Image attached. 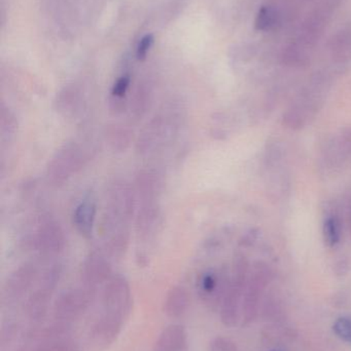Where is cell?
<instances>
[{
	"mask_svg": "<svg viewBox=\"0 0 351 351\" xmlns=\"http://www.w3.org/2000/svg\"><path fill=\"white\" fill-rule=\"evenodd\" d=\"M19 123L16 114L8 106H1L0 112V135L2 143H8L14 139L18 132Z\"/></svg>",
	"mask_w": 351,
	"mask_h": 351,
	"instance_id": "obj_25",
	"label": "cell"
},
{
	"mask_svg": "<svg viewBox=\"0 0 351 351\" xmlns=\"http://www.w3.org/2000/svg\"><path fill=\"white\" fill-rule=\"evenodd\" d=\"M88 160V149L82 144L76 141L64 144L47 164V181L55 187L64 185L84 168Z\"/></svg>",
	"mask_w": 351,
	"mask_h": 351,
	"instance_id": "obj_4",
	"label": "cell"
},
{
	"mask_svg": "<svg viewBox=\"0 0 351 351\" xmlns=\"http://www.w3.org/2000/svg\"><path fill=\"white\" fill-rule=\"evenodd\" d=\"M333 331L342 341L351 344V317H339L334 323Z\"/></svg>",
	"mask_w": 351,
	"mask_h": 351,
	"instance_id": "obj_28",
	"label": "cell"
},
{
	"mask_svg": "<svg viewBox=\"0 0 351 351\" xmlns=\"http://www.w3.org/2000/svg\"><path fill=\"white\" fill-rule=\"evenodd\" d=\"M191 304L189 291L183 286H174L167 293L164 303V311L167 317L179 319L183 317Z\"/></svg>",
	"mask_w": 351,
	"mask_h": 351,
	"instance_id": "obj_22",
	"label": "cell"
},
{
	"mask_svg": "<svg viewBox=\"0 0 351 351\" xmlns=\"http://www.w3.org/2000/svg\"><path fill=\"white\" fill-rule=\"evenodd\" d=\"M154 35L152 33L144 35L140 39L139 43L137 45V49H136V58H137L138 61L142 62L146 59L148 51H150L152 45H154Z\"/></svg>",
	"mask_w": 351,
	"mask_h": 351,
	"instance_id": "obj_29",
	"label": "cell"
},
{
	"mask_svg": "<svg viewBox=\"0 0 351 351\" xmlns=\"http://www.w3.org/2000/svg\"><path fill=\"white\" fill-rule=\"evenodd\" d=\"M185 119V107L177 101L163 105L144 125L136 141V152L148 156L160 152L177 137Z\"/></svg>",
	"mask_w": 351,
	"mask_h": 351,
	"instance_id": "obj_2",
	"label": "cell"
},
{
	"mask_svg": "<svg viewBox=\"0 0 351 351\" xmlns=\"http://www.w3.org/2000/svg\"><path fill=\"white\" fill-rule=\"evenodd\" d=\"M188 346V333L181 325L165 328L155 342L152 351H183Z\"/></svg>",
	"mask_w": 351,
	"mask_h": 351,
	"instance_id": "obj_20",
	"label": "cell"
},
{
	"mask_svg": "<svg viewBox=\"0 0 351 351\" xmlns=\"http://www.w3.org/2000/svg\"><path fill=\"white\" fill-rule=\"evenodd\" d=\"M324 239L329 247H335L341 239V225L335 216L329 217L324 224Z\"/></svg>",
	"mask_w": 351,
	"mask_h": 351,
	"instance_id": "obj_26",
	"label": "cell"
},
{
	"mask_svg": "<svg viewBox=\"0 0 351 351\" xmlns=\"http://www.w3.org/2000/svg\"><path fill=\"white\" fill-rule=\"evenodd\" d=\"M165 186L164 174L154 168L142 169L135 178L136 197L141 202H159Z\"/></svg>",
	"mask_w": 351,
	"mask_h": 351,
	"instance_id": "obj_16",
	"label": "cell"
},
{
	"mask_svg": "<svg viewBox=\"0 0 351 351\" xmlns=\"http://www.w3.org/2000/svg\"><path fill=\"white\" fill-rule=\"evenodd\" d=\"M229 280L225 282L216 270H206L198 278L197 291L200 299L212 308L220 306Z\"/></svg>",
	"mask_w": 351,
	"mask_h": 351,
	"instance_id": "obj_17",
	"label": "cell"
},
{
	"mask_svg": "<svg viewBox=\"0 0 351 351\" xmlns=\"http://www.w3.org/2000/svg\"><path fill=\"white\" fill-rule=\"evenodd\" d=\"M163 218L159 202H141L136 213V235L138 245L144 249L154 245L161 229Z\"/></svg>",
	"mask_w": 351,
	"mask_h": 351,
	"instance_id": "obj_11",
	"label": "cell"
},
{
	"mask_svg": "<svg viewBox=\"0 0 351 351\" xmlns=\"http://www.w3.org/2000/svg\"><path fill=\"white\" fill-rule=\"evenodd\" d=\"M339 6V0H321L301 21L282 49V63L288 67H302L310 61L319 41Z\"/></svg>",
	"mask_w": 351,
	"mask_h": 351,
	"instance_id": "obj_1",
	"label": "cell"
},
{
	"mask_svg": "<svg viewBox=\"0 0 351 351\" xmlns=\"http://www.w3.org/2000/svg\"><path fill=\"white\" fill-rule=\"evenodd\" d=\"M271 351H276V350H271Z\"/></svg>",
	"mask_w": 351,
	"mask_h": 351,
	"instance_id": "obj_32",
	"label": "cell"
},
{
	"mask_svg": "<svg viewBox=\"0 0 351 351\" xmlns=\"http://www.w3.org/2000/svg\"><path fill=\"white\" fill-rule=\"evenodd\" d=\"M126 319L103 311L89 335V348L93 351L107 350L117 341Z\"/></svg>",
	"mask_w": 351,
	"mask_h": 351,
	"instance_id": "obj_12",
	"label": "cell"
},
{
	"mask_svg": "<svg viewBox=\"0 0 351 351\" xmlns=\"http://www.w3.org/2000/svg\"><path fill=\"white\" fill-rule=\"evenodd\" d=\"M95 291L84 286L61 293L53 306V315L57 323L69 325L80 319L90 307Z\"/></svg>",
	"mask_w": 351,
	"mask_h": 351,
	"instance_id": "obj_7",
	"label": "cell"
},
{
	"mask_svg": "<svg viewBox=\"0 0 351 351\" xmlns=\"http://www.w3.org/2000/svg\"><path fill=\"white\" fill-rule=\"evenodd\" d=\"M271 280V272L265 264L259 263L251 270L243 294L241 307L242 325L253 323L260 313L262 299Z\"/></svg>",
	"mask_w": 351,
	"mask_h": 351,
	"instance_id": "obj_6",
	"label": "cell"
},
{
	"mask_svg": "<svg viewBox=\"0 0 351 351\" xmlns=\"http://www.w3.org/2000/svg\"><path fill=\"white\" fill-rule=\"evenodd\" d=\"M210 351H238V348L232 340L218 336L210 343Z\"/></svg>",
	"mask_w": 351,
	"mask_h": 351,
	"instance_id": "obj_30",
	"label": "cell"
},
{
	"mask_svg": "<svg viewBox=\"0 0 351 351\" xmlns=\"http://www.w3.org/2000/svg\"><path fill=\"white\" fill-rule=\"evenodd\" d=\"M288 21V16L282 6L275 0H270L258 10L255 27L259 32H274L282 28Z\"/></svg>",
	"mask_w": 351,
	"mask_h": 351,
	"instance_id": "obj_19",
	"label": "cell"
},
{
	"mask_svg": "<svg viewBox=\"0 0 351 351\" xmlns=\"http://www.w3.org/2000/svg\"><path fill=\"white\" fill-rule=\"evenodd\" d=\"M103 311L127 319L133 305L131 287L125 276H111L104 285L102 293Z\"/></svg>",
	"mask_w": 351,
	"mask_h": 351,
	"instance_id": "obj_10",
	"label": "cell"
},
{
	"mask_svg": "<svg viewBox=\"0 0 351 351\" xmlns=\"http://www.w3.org/2000/svg\"><path fill=\"white\" fill-rule=\"evenodd\" d=\"M330 84L331 75L329 72H317L284 113V123L292 129L305 127L319 112L326 95L329 92Z\"/></svg>",
	"mask_w": 351,
	"mask_h": 351,
	"instance_id": "obj_3",
	"label": "cell"
},
{
	"mask_svg": "<svg viewBox=\"0 0 351 351\" xmlns=\"http://www.w3.org/2000/svg\"><path fill=\"white\" fill-rule=\"evenodd\" d=\"M340 149L346 160H351V128L344 129L337 138Z\"/></svg>",
	"mask_w": 351,
	"mask_h": 351,
	"instance_id": "obj_31",
	"label": "cell"
},
{
	"mask_svg": "<svg viewBox=\"0 0 351 351\" xmlns=\"http://www.w3.org/2000/svg\"><path fill=\"white\" fill-rule=\"evenodd\" d=\"M326 53L334 71L341 72L351 65V23L336 31L327 43Z\"/></svg>",
	"mask_w": 351,
	"mask_h": 351,
	"instance_id": "obj_15",
	"label": "cell"
},
{
	"mask_svg": "<svg viewBox=\"0 0 351 351\" xmlns=\"http://www.w3.org/2000/svg\"><path fill=\"white\" fill-rule=\"evenodd\" d=\"M135 190L125 179L113 180L105 192L103 216L115 220L131 223L136 208Z\"/></svg>",
	"mask_w": 351,
	"mask_h": 351,
	"instance_id": "obj_5",
	"label": "cell"
},
{
	"mask_svg": "<svg viewBox=\"0 0 351 351\" xmlns=\"http://www.w3.org/2000/svg\"><path fill=\"white\" fill-rule=\"evenodd\" d=\"M97 218V202L93 194H88L76 206L72 222L76 231L84 239H90L94 232Z\"/></svg>",
	"mask_w": 351,
	"mask_h": 351,
	"instance_id": "obj_18",
	"label": "cell"
},
{
	"mask_svg": "<svg viewBox=\"0 0 351 351\" xmlns=\"http://www.w3.org/2000/svg\"><path fill=\"white\" fill-rule=\"evenodd\" d=\"M132 137L133 133L127 125L115 123L107 128V144L115 152H125L131 144Z\"/></svg>",
	"mask_w": 351,
	"mask_h": 351,
	"instance_id": "obj_24",
	"label": "cell"
},
{
	"mask_svg": "<svg viewBox=\"0 0 351 351\" xmlns=\"http://www.w3.org/2000/svg\"><path fill=\"white\" fill-rule=\"evenodd\" d=\"M152 90L148 84H141L132 97L128 107V112L133 121H139L150 110L152 104Z\"/></svg>",
	"mask_w": 351,
	"mask_h": 351,
	"instance_id": "obj_23",
	"label": "cell"
},
{
	"mask_svg": "<svg viewBox=\"0 0 351 351\" xmlns=\"http://www.w3.org/2000/svg\"><path fill=\"white\" fill-rule=\"evenodd\" d=\"M109 254L94 250L91 252L82 264V282L87 288L96 290L97 287L105 285L113 276V267Z\"/></svg>",
	"mask_w": 351,
	"mask_h": 351,
	"instance_id": "obj_14",
	"label": "cell"
},
{
	"mask_svg": "<svg viewBox=\"0 0 351 351\" xmlns=\"http://www.w3.org/2000/svg\"><path fill=\"white\" fill-rule=\"evenodd\" d=\"M37 274L38 272L34 264L25 263L19 266L4 284L1 294L2 303L10 304L21 300L36 282Z\"/></svg>",
	"mask_w": 351,
	"mask_h": 351,
	"instance_id": "obj_13",
	"label": "cell"
},
{
	"mask_svg": "<svg viewBox=\"0 0 351 351\" xmlns=\"http://www.w3.org/2000/svg\"><path fill=\"white\" fill-rule=\"evenodd\" d=\"M82 107V96L76 86L63 88L56 97L54 108L64 119H73Z\"/></svg>",
	"mask_w": 351,
	"mask_h": 351,
	"instance_id": "obj_21",
	"label": "cell"
},
{
	"mask_svg": "<svg viewBox=\"0 0 351 351\" xmlns=\"http://www.w3.org/2000/svg\"><path fill=\"white\" fill-rule=\"evenodd\" d=\"M33 351H80V350L78 346L70 340L56 338V339L45 340Z\"/></svg>",
	"mask_w": 351,
	"mask_h": 351,
	"instance_id": "obj_27",
	"label": "cell"
},
{
	"mask_svg": "<svg viewBox=\"0 0 351 351\" xmlns=\"http://www.w3.org/2000/svg\"><path fill=\"white\" fill-rule=\"evenodd\" d=\"M60 276L61 270L55 266L47 269L43 278H39L38 284L33 289L25 302V313L30 321L38 322L47 315Z\"/></svg>",
	"mask_w": 351,
	"mask_h": 351,
	"instance_id": "obj_8",
	"label": "cell"
},
{
	"mask_svg": "<svg viewBox=\"0 0 351 351\" xmlns=\"http://www.w3.org/2000/svg\"><path fill=\"white\" fill-rule=\"evenodd\" d=\"M65 243V233L61 224L53 217H41L31 237V247L45 257H54L63 251Z\"/></svg>",
	"mask_w": 351,
	"mask_h": 351,
	"instance_id": "obj_9",
	"label": "cell"
}]
</instances>
